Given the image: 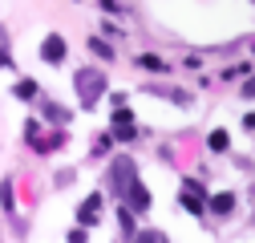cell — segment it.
<instances>
[{"label":"cell","instance_id":"1","mask_svg":"<svg viewBox=\"0 0 255 243\" xmlns=\"http://www.w3.org/2000/svg\"><path fill=\"white\" fill-rule=\"evenodd\" d=\"M114 138H122V142H134V138H138L134 114L126 110V106H118V110H114Z\"/></svg>","mask_w":255,"mask_h":243},{"label":"cell","instance_id":"2","mask_svg":"<svg viewBox=\"0 0 255 243\" xmlns=\"http://www.w3.org/2000/svg\"><path fill=\"white\" fill-rule=\"evenodd\" d=\"M41 57L49 61V65H61V61H65V41H61L57 33L45 37V41H41Z\"/></svg>","mask_w":255,"mask_h":243},{"label":"cell","instance_id":"3","mask_svg":"<svg viewBox=\"0 0 255 243\" xmlns=\"http://www.w3.org/2000/svg\"><path fill=\"white\" fill-rule=\"evenodd\" d=\"M134 182V162L130 158H118L114 162V191H126Z\"/></svg>","mask_w":255,"mask_h":243},{"label":"cell","instance_id":"4","mask_svg":"<svg viewBox=\"0 0 255 243\" xmlns=\"http://www.w3.org/2000/svg\"><path fill=\"white\" fill-rule=\"evenodd\" d=\"M98 211H102V195H89V199L81 203V211H77L81 227H93V223H98Z\"/></svg>","mask_w":255,"mask_h":243},{"label":"cell","instance_id":"5","mask_svg":"<svg viewBox=\"0 0 255 243\" xmlns=\"http://www.w3.org/2000/svg\"><path fill=\"white\" fill-rule=\"evenodd\" d=\"M199 191H203L199 182H186V191H182V207L190 211V215H203V207H207V203L199 199Z\"/></svg>","mask_w":255,"mask_h":243},{"label":"cell","instance_id":"6","mask_svg":"<svg viewBox=\"0 0 255 243\" xmlns=\"http://www.w3.org/2000/svg\"><path fill=\"white\" fill-rule=\"evenodd\" d=\"M126 195H130V207H134V211H146V207H150V191L142 187L138 178L130 182V187H126Z\"/></svg>","mask_w":255,"mask_h":243},{"label":"cell","instance_id":"7","mask_svg":"<svg viewBox=\"0 0 255 243\" xmlns=\"http://www.w3.org/2000/svg\"><path fill=\"white\" fill-rule=\"evenodd\" d=\"M138 65H142V69H150V73H170V61L154 57V53H142V57H138Z\"/></svg>","mask_w":255,"mask_h":243},{"label":"cell","instance_id":"8","mask_svg":"<svg viewBox=\"0 0 255 243\" xmlns=\"http://www.w3.org/2000/svg\"><path fill=\"white\" fill-rule=\"evenodd\" d=\"M211 211H215V215H231V211H235V195H231V191L215 195V199H211Z\"/></svg>","mask_w":255,"mask_h":243},{"label":"cell","instance_id":"9","mask_svg":"<svg viewBox=\"0 0 255 243\" xmlns=\"http://www.w3.org/2000/svg\"><path fill=\"white\" fill-rule=\"evenodd\" d=\"M207 146L215 150V154H223V150L231 146V138H227V130H211V138H207Z\"/></svg>","mask_w":255,"mask_h":243},{"label":"cell","instance_id":"10","mask_svg":"<svg viewBox=\"0 0 255 243\" xmlns=\"http://www.w3.org/2000/svg\"><path fill=\"white\" fill-rule=\"evenodd\" d=\"M33 94H37V81H20V85H16V98H24V102H28Z\"/></svg>","mask_w":255,"mask_h":243},{"label":"cell","instance_id":"11","mask_svg":"<svg viewBox=\"0 0 255 243\" xmlns=\"http://www.w3.org/2000/svg\"><path fill=\"white\" fill-rule=\"evenodd\" d=\"M0 203H4V207L12 211V187H8V182H4V187H0Z\"/></svg>","mask_w":255,"mask_h":243},{"label":"cell","instance_id":"12","mask_svg":"<svg viewBox=\"0 0 255 243\" xmlns=\"http://www.w3.org/2000/svg\"><path fill=\"white\" fill-rule=\"evenodd\" d=\"M89 49L98 53V57H106V61H110V45H102V41H89Z\"/></svg>","mask_w":255,"mask_h":243},{"label":"cell","instance_id":"13","mask_svg":"<svg viewBox=\"0 0 255 243\" xmlns=\"http://www.w3.org/2000/svg\"><path fill=\"white\" fill-rule=\"evenodd\" d=\"M239 94H243V98H255V73H251V77H247V85H243V89H239Z\"/></svg>","mask_w":255,"mask_h":243},{"label":"cell","instance_id":"14","mask_svg":"<svg viewBox=\"0 0 255 243\" xmlns=\"http://www.w3.org/2000/svg\"><path fill=\"white\" fill-rule=\"evenodd\" d=\"M69 243H85V227H77V231H69Z\"/></svg>","mask_w":255,"mask_h":243},{"label":"cell","instance_id":"15","mask_svg":"<svg viewBox=\"0 0 255 243\" xmlns=\"http://www.w3.org/2000/svg\"><path fill=\"white\" fill-rule=\"evenodd\" d=\"M0 65H8V53H4V49H0Z\"/></svg>","mask_w":255,"mask_h":243},{"label":"cell","instance_id":"16","mask_svg":"<svg viewBox=\"0 0 255 243\" xmlns=\"http://www.w3.org/2000/svg\"><path fill=\"white\" fill-rule=\"evenodd\" d=\"M247 126H251V130H255V114H247Z\"/></svg>","mask_w":255,"mask_h":243}]
</instances>
